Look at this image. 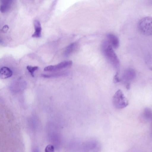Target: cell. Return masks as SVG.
Listing matches in <instances>:
<instances>
[{
	"label": "cell",
	"mask_w": 152,
	"mask_h": 152,
	"mask_svg": "<svg viewBox=\"0 0 152 152\" xmlns=\"http://www.w3.org/2000/svg\"><path fill=\"white\" fill-rule=\"evenodd\" d=\"M102 52L105 58L116 68L119 66V60L113 47L107 40H104L102 44Z\"/></svg>",
	"instance_id": "1"
},
{
	"label": "cell",
	"mask_w": 152,
	"mask_h": 152,
	"mask_svg": "<svg viewBox=\"0 0 152 152\" xmlns=\"http://www.w3.org/2000/svg\"><path fill=\"white\" fill-rule=\"evenodd\" d=\"M139 30L143 34L150 36L152 34V20L151 17L147 16L142 18L138 23Z\"/></svg>",
	"instance_id": "2"
},
{
	"label": "cell",
	"mask_w": 152,
	"mask_h": 152,
	"mask_svg": "<svg viewBox=\"0 0 152 152\" xmlns=\"http://www.w3.org/2000/svg\"><path fill=\"white\" fill-rule=\"evenodd\" d=\"M112 102L114 106L119 109L124 108L129 104L128 100L121 90H118L113 95Z\"/></svg>",
	"instance_id": "3"
},
{
	"label": "cell",
	"mask_w": 152,
	"mask_h": 152,
	"mask_svg": "<svg viewBox=\"0 0 152 152\" xmlns=\"http://www.w3.org/2000/svg\"><path fill=\"white\" fill-rule=\"evenodd\" d=\"M71 61H64L54 65H50L45 67L44 70L46 72L56 71L70 67L72 64Z\"/></svg>",
	"instance_id": "4"
},
{
	"label": "cell",
	"mask_w": 152,
	"mask_h": 152,
	"mask_svg": "<svg viewBox=\"0 0 152 152\" xmlns=\"http://www.w3.org/2000/svg\"><path fill=\"white\" fill-rule=\"evenodd\" d=\"M136 76V73L134 70L132 69H129L126 70L123 73V79L126 83L133 80Z\"/></svg>",
	"instance_id": "5"
},
{
	"label": "cell",
	"mask_w": 152,
	"mask_h": 152,
	"mask_svg": "<svg viewBox=\"0 0 152 152\" xmlns=\"http://www.w3.org/2000/svg\"><path fill=\"white\" fill-rule=\"evenodd\" d=\"M108 41L110 43L113 48H117L119 45V41L118 38L115 34L109 33L107 34Z\"/></svg>",
	"instance_id": "6"
},
{
	"label": "cell",
	"mask_w": 152,
	"mask_h": 152,
	"mask_svg": "<svg viewBox=\"0 0 152 152\" xmlns=\"http://www.w3.org/2000/svg\"><path fill=\"white\" fill-rule=\"evenodd\" d=\"M34 25L35 31L32 35L33 37L39 38L41 36L42 27L40 22L38 20H35L34 21Z\"/></svg>",
	"instance_id": "7"
},
{
	"label": "cell",
	"mask_w": 152,
	"mask_h": 152,
	"mask_svg": "<svg viewBox=\"0 0 152 152\" xmlns=\"http://www.w3.org/2000/svg\"><path fill=\"white\" fill-rule=\"evenodd\" d=\"M12 75V72L9 68L3 67L0 69V78L4 79L11 77Z\"/></svg>",
	"instance_id": "8"
},
{
	"label": "cell",
	"mask_w": 152,
	"mask_h": 152,
	"mask_svg": "<svg viewBox=\"0 0 152 152\" xmlns=\"http://www.w3.org/2000/svg\"><path fill=\"white\" fill-rule=\"evenodd\" d=\"M78 45L76 42L70 44L65 49L64 55L66 57H68L72 54L77 48Z\"/></svg>",
	"instance_id": "9"
},
{
	"label": "cell",
	"mask_w": 152,
	"mask_h": 152,
	"mask_svg": "<svg viewBox=\"0 0 152 152\" xmlns=\"http://www.w3.org/2000/svg\"><path fill=\"white\" fill-rule=\"evenodd\" d=\"M1 4L0 7V11L4 13L9 10L12 0H0Z\"/></svg>",
	"instance_id": "10"
},
{
	"label": "cell",
	"mask_w": 152,
	"mask_h": 152,
	"mask_svg": "<svg viewBox=\"0 0 152 152\" xmlns=\"http://www.w3.org/2000/svg\"><path fill=\"white\" fill-rule=\"evenodd\" d=\"M142 116L143 119L146 121H149L152 119V112L151 109L148 107L144 109L142 113Z\"/></svg>",
	"instance_id": "11"
},
{
	"label": "cell",
	"mask_w": 152,
	"mask_h": 152,
	"mask_svg": "<svg viewBox=\"0 0 152 152\" xmlns=\"http://www.w3.org/2000/svg\"><path fill=\"white\" fill-rule=\"evenodd\" d=\"M66 74L67 72H62L54 73L50 74H42L41 75L42 76L44 77L50 78L63 76L66 75Z\"/></svg>",
	"instance_id": "12"
},
{
	"label": "cell",
	"mask_w": 152,
	"mask_h": 152,
	"mask_svg": "<svg viewBox=\"0 0 152 152\" xmlns=\"http://www.w3.org/2000/svg\"><path fill=\"white\" fill-rule=\"evenodd\" d=\"M26 68L28 71L30 73L32 76L34 77V72L38 69V67L37 66H27Z\"/></svg>",
	"instance_id": "13"
},
{
	"label": "cell",
	"mask_w": 152,
	"mask_h": 152,
	"mask_svg": "<svg viewBox=\"0 0 152 152\" xmlns=\"http://www.w3.org/2000/svg\"><path fill=\"white\" fill-rule=\"evenodd\" d=\"M54 146L50 145H48L47 146L45 149V152H52L54 151Z\"/></svg>",
	"instance_id": "14"
},
{
	"label": "cell",
	"mask_w": 152,
	"mask_h": 152,
	"mask_svg": "<svg viewBox=\"0 0 152 152\" xmlns=\"http://www.w3.org/2000/svg\"><path fill=\"white\" fill-rule=\"evenodd\" d=\"M118 72H117L114 76L113 79V82L114 83H117L120 81V79L118 77Z\"/></svg>",
	"instance_id": "15"
},
{
	"label": "cell",
	"mask_w": 152,
	"mask_h": 152,
	"mask_svg": "<svg viewBox=\"0 0 152 152\" xmlns=\"http://www.w3.org/2000/svg\"><path fill=\"white\" fill-rule=\"evenodd\" d=\"M9 29V27L8 25H5L3 26L2 27L1 31L2 32L4 33H6Z\"/></svg>",
	"instance_id": "16"
}]
</instances>
